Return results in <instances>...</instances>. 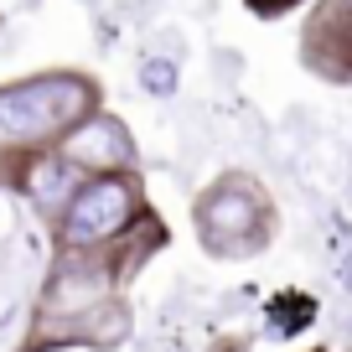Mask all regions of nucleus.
Returning <instances> with one entry per match:
<instances>
[{
    "label": "nucleus",
    "instance_id": "obj_5",
    "mask_svg": "<svg viewBox=\"0 0 352 352\" xmlns=\"http://www.w3.org/2000/svg\"><path fill=\"white\" fill-rule=\"evenodd\" d=\"M67 166H78V176H120V171H140V151L124 120H114L109 109H94L88 120H78L73 130L57 140Z\"/></svg>",
    "mask_w": 352,
    "mask_h": 352
},
{
    "label": "nucleus",
    "instance_id": "obj_4",
    "mask_svg": "<svg viewBox=\"0 0 352 352\" xmlns=\"http://www.w3.org/2000/svg\"><path fill=\"white\" fill-rule=\"evenodd\" d=\"M151 192L140 171L120 176H83V187L52 223V249H109L124 243L145 218H151Z\"/></svg>",
    "mask_w": 352,
    "mask_h": 352
},
{
    "label": "nucleus",
    "instance_id": "obj_8",
    "mask_svg": "<svg viewBox=\"0 0 352 352\" xmlns=\"http://www.w3.org/2000/svg\"><path fill=\"white\" fill-rule=\"evenodd\" d=\"M212 352H249V342L243 337H223V342H212Z\"/></svg>",
    "mask_w": 352,
    "mask_h": 352
},
{
    "label": "nucleus",
    "instance_id": "obj_2",
    "mask_svg": "<svg viewBox=\"0 0 352 352\" xmlns=\"http://www.w3.org/2000/svg\"><path fill=\"white\" fill-rule=\"evenodd\" d=\"M94 109H99V83L88 73H36L0 83V155L52 151Z\"/></svg>",
    "mask_w": 352,
    "mask_h": 352
},
{
    "label": "nucleus",
    "instance_id": "obj_6",
    "mask_svg": "<svg viewBox=\"0 0 352 352\" xmlns=\"http://www.w3.org/2000/svg\"><path fill=\"white\" fill-rule=\"evenodd\" d=\"M300 57L311 73L352 83V0H321L300 32Z\"/></svg>",
    "mask_w": 352,
    "mask_h": 352
},
{
    "label": "nucleus",
    "instance_id": "obj_7",
    "mask_svg": "<svg viewBox=\"0 0 352 352\" xmlns=\"http://www.w3.org/2000/svg\"><path fill=\"white\" fill-rule=\"evenodd\" d=\"M300 0H249V11L254 16H285V11H296Z\"/></svg>",
    "mask_w": 352,
    "mask_h": 352
},
{
    "label": "nucleus",
    "instance_id": "obj_3",
    "mask_svg": "<svg viewBox=\"0 0 352 352\" xmlns=\"http://www.w3.org/2000/svg\"><path fill=\"white\" fill-rule=\"evenodd\" d=\"M280 228V208L259 176L249 171H223L212 187L197 192L192 202V233H197L208 259H259Z\"/></svg>",
    "mask_w": 352,
    "mask_h": 352
},
{
    "label": "nucleus",
    "instance_id": "obj_1",
    "mask_svg": "<svg viewBox=\"0 0 352 352\" xmlns=\"http://www.w3.org/2000/svg\"><path fill=\"white\" fill-rule=\"evenodd\" d=\"M171 243L161 212L140 223L124 243L109 249H52L47 280L36 290L32 327H26L21 352H114L130 342L135 311H130V280Z\"/></svg>",
    "mask_w": 352,
    "mask_h": 352
}]
</instances>
